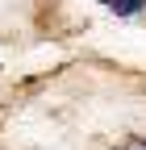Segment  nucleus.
Returning <instances> with one entry per match:
<instances>
[{
  "mask_svg": "<svg viewBox=\"0 0 146 150\" xmlns=\"http://www.w3.org/2000/svg\"><path fill=\"white\" fill-rule=\"evenodd\" d=\"M108 8H113L117 17H138V13H146V0H104Z\"/></svg>",
  "mask_w": 146,
  "mask_h": 150,
  "instance_id": "obj_1",
  "label": "nucleus"
}]
</instances>
